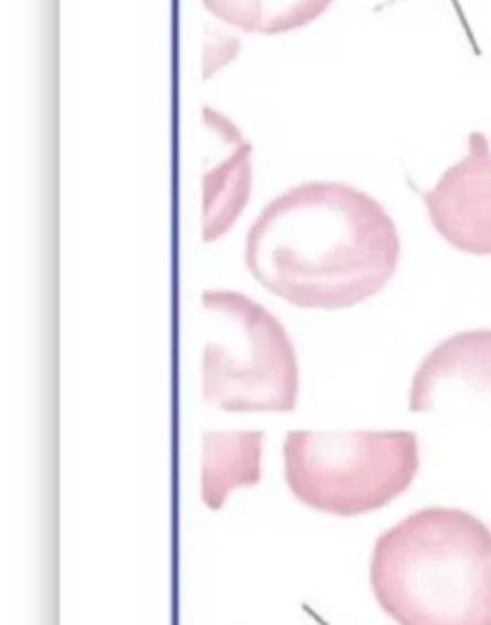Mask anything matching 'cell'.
<instances>
[{
  "label": "cell",
  "instance_id": "obj_2",
  "mask_svg": "<svg viewBox=\"0 0 491 625\" xmlns=\"http://www.w3.org/2000/svg\"><path fill=\"white\" fill-rule=\"evenodd\" d=\"M370 583L399 625H491V530L430 507L376 541Z\"/></svg>",
  "mask_w": 491,
  "mask_h": 625
},
{
  "label": "cell",
  "instance_id": "obj_9",
  "mask_svg": "<svg viewBox=\"0 0 491 625\" xmlns=\"http://www.w3.org/2000/svg\"><path fill=\"white\" fill-rule=\"evenodd\" d=\"M219 22L244 33L282 35L325 14L334 0H202Z\"/></svg>",
  "mask_w": 491,
  "mask_h": 625
},
{
  "label": "cell",
  "instance_id": "obj_6",
  "mask_svg": "<svg viewBox=\"0 0 491 625\" xmlns=\"http://www.w3.org/2000/svg\"><path fill=\"white\" fill-rule=\"evenodd\" d=\"M453 389L491 397V331L459 332L436 345L412 376L409 409L432 410Z\"/></svg>",
  "mask_w": 491,
  "mask_h": 625
},
{
  "label": "cell",
  "instance_id": "obj_3",
  "mask_svg": "<svg viewBox=\"0 0 491 625\" xmlns=\"http://www.w3.org/2000/svg\"><path fill=\"white\" fill-rule=\"evenodd\" d=\"M202 396L232 413H289L300 389L296 352L265 308L231 290L203 292Z\"/></svg>",
  "mask_w": 491,
  "mask_h": 625
},
{
  "label": "cell",
  "instance_id": "obj_4",
  "mask_svg": "<svg viewBox=\"0 0 491 625\" xmlns=\"http://www.w3.org/2000/svg\"><path fill=\"white\" fill-rule=\"evenodd\" d=\"M284 472L292 493L317 511L355 517L390 503L419 472L412 431H290Z\"/></svg>",
  "mask_w": 491,
  "mask_h": 625
},
{
  "label": "cell",
  "instance_id": "obj_7",
  "mask_svg": "<svg viewBox=\"0 0 491 625\" xmlns=\"http://www.w3.org/2000/svg\"><path fill=\"white\" fill-rule=\"evenodd\" d=\"M227 152L221 162L208 167L203 188V240L211 242L227 232L237 221L240 211L250 198L252 188V166H250V144L240 131L221 115Z\"/></svg>",
  "mask_w": 491,
  "mask_h": 625
},
{
  "label": "cell",
  "instance_id": "obj_8",
  "mask_svg": "<svg viewBox=\"0 0 491 625\" xmlns=\"http://www.w3.org/2000/svg\"><path fill=\"white\" fill-rule=\"evenodd\" d=\"M261 431H208L203 436L202 499L217 511L232 489L261 478Z\"/></svg>",
  "mask_w": 491,
  "mask_h": 625
},
{
  "label": "cell",
  "instance_id": "obj_5",
  "mask_svg": "<svg viewBox=\"0 0 491 625\" xmlns=\"http://www.w3.org/2000/svg\"><path fill=\"white\" fill-rule=\"evenodd\" d=\"M433 229L470 256H491V150L484 133H472L467 156L422 195Z\"/></svg>",
  "mask_w": 491,
  "mask_h": 625
},
{
  "label": "cell",
  "instance_id": "obj_1",
  "mask_svg": "<svg viewBox=\"0 0 491 625\" xmlns=\"http://www.w3.org/2000/svg\"><path fill=\"white\" fill-rule=\"evenodd\" d=\"M399 253L388 211L362 190L326 180L269 201L244 246L245 267L261 287L311 310L354 308L378 294Z\"/></svg>",
  "mask_w": 491,
  "mask_h": 625
}]
</instances>
